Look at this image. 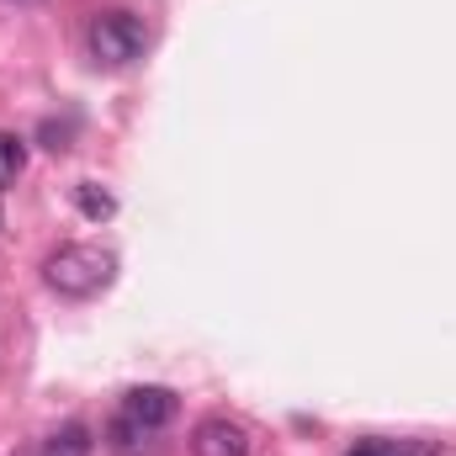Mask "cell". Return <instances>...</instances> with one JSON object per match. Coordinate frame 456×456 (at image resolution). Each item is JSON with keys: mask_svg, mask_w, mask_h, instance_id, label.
Masks as SVG:
<instances>
[{"mask_svg": "<svg viewBox=\"0 0 456 456\" xmlns=\"http://www.w3.org/2000/svg\"><path fill=\"white\" fill-rule=\"evenodd\" d=\"M0 228H5V213H0Z\"/></svg>", "mask_w": 456, "mask_h": 456, "instance_id": "obj_10", "label": "cell"}, {"mask_svg": "<svg viewBox=\"0 0 456 456\" xmlns=\"http://www.w3.org/2000/svg\"><path fill=\"white\" fill-rule=\"evenodd\" d=\"M86 43L102 69H127L149 53V27L138 11H96L86 27Z\"/></svg>", "mask_w": 456, "mask_h": 456, "instance_id": "obj_2", "label": "cell"}, {"mask_svg": "<svg viewBox=\"0 0 456 456\" xmlns=\"http://www.w3.org/2000/svg\"><path fill=\"white\" fill-rule=\"evenodd\" d=\"M27 170V143L16 133H0V191L16 186V175Z\"/></svg>", "mask_w": 456, "mask_h": 456, "instance_id": "obj_9", "label": "cell"}, {"mask_svg": "<svg viewBox=\"0 0 456 456\" xmlns=\"http://www.w3.org/2000/svg\"><path fill=\"white\" fill-rule=\"evenodd\" d=\"M43 281L59 297H96L117 281V255L102 244H59L43 260Z\"/></svg>", "mask_w": 456, "mask_h": 456, "instance_id": "obj_1", "label": "cell"}, {"mask_svg": "<svg viewBox=\"0 0 456 456\" xmlns=\"http://www.w3.org/2000/svg\"><path fill=\"white\" fill-rule=\"evenodd\" d=\"M191 456H249V430L228 414H213L191 430Z\"/></svg>", "mask_w": 456, "mask_h": 456, "instance_id": "obj_4", "label": "cell"}, {"mask_svg": "<svg viewBox=\"0 0 456 456\" xmlns=\"http://www.w3.org/2000/svg\"><path fill=\"white\" fill-rule=\"evenodd\" d=\"M96 452V436L86 425H59L48 441H43V456H91Z\"/></svg>", "mask_w": 456, "mask_h": 456, "instance_id": "obj_6", "label": "cell"}, {"mask_svg": "<svg viewBox=\"0 0 456 456\" xmlns=\"http://www.w3.org/2000/svg\"><path fill=\"white\" fill-rule=\"evenodd\" d=\"M117 414H127V419H138L143 430H165L175 414H181V398L170 393V387H127L122 393V409Z\"/></svg>", "mask_w": 456, "mask_h": 456, "instance_id": "obj_3", "label": "cell"}, {"mask_svg": "<svg viewBox=\"0 0 456 456\" xmlns=\"http://www.w3.org/2000/svg\"><path fill=\"white\" fill-rule=\"evenodd\" d=\"M107 441H112V452H117V456H149V441H154V430H143L138 419L117 414L112 430H107Z\"/></svg>", "mask_w": 456, "mask_h": 456, "instance_id": "obj_5", "label": "cell"}, {"mask_svg": "<svg viewBox=\"0 0 456 456\" xmlns=\"http://www.w3.org/2000/svg\"><path fill=\"white\" fill-rule=\"evenodd\" d=\"M345 456H441V446L436 441H366Z\"/></svg>", "mask_w": 456, "mask_h": 456, "instance_id": "obj_7", "label": "cell"}, {"mask_svg": "<svg viewBox=\"0 0 456 456\" xmlns=\"http://www.w3.org/2000/svg\"><path fill=\"white\" fill-rule=\"evenodd\" d=\"M75 202H80V213H86V218H96V224L117 213V197L107 191V186H96V181H80V186H75Z\"/></svg>", "mask_w": 456, "mask_h": 456, "instance_id": "obj_8", "label": "cell"}]
</instances>
